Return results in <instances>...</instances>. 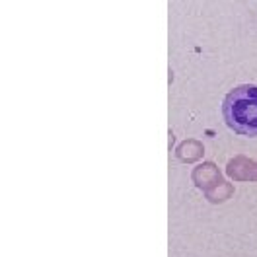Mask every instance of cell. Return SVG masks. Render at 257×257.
Returning <instances> with one entry per match:
<instances>
[{
  "label": "cell",
  "mask_w": 257,
  "mask_h": 257,
  "mask_svg": "<svg viewBox=\"0 0 257 257\" xmlns=\"http://www.w3.org/2000/svg\"><path fill=\"white\" fill-rule=\"evenodd\" d=\"M226 125L247 137H257V86H240L222 103Z\"/></svg>",
  "instance_id": "1"
}]
</instances>
